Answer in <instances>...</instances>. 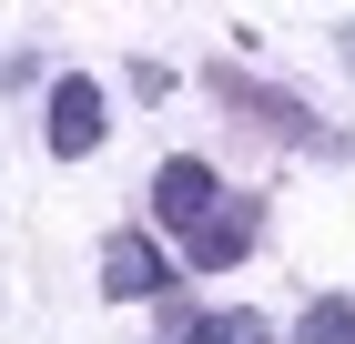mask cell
Masks as SVG:
<instances>
[{
  "instance_id": "obj_5",
  "label": "cell",
  "mask_w": 355,
  "mask_h": 344,
  "mask_svg": "<svg viewBox=\"0 0 355 344\" xmlns=\"http://www.w3.org/2000/svg\"><path fill=\"white\" fill-rule=\"evenodd\" d=\"M163 284H173V264H163L142 233H112V243H102V293H163Z\"/></svg>"
},
{
  "instance_id": "obj_3",
  "label": "cell",
  "mask_w": 355,
  "mask_h": 344,
  "mask_svg": "<svg viewBox=\"0 0 355 344\" xmlns=\"http://www.w3.org/2000/svg\"><path fill=\"white\" fill-rule=\"evenodd\" d=\"M254 223H264V203H244V192H223V212L203 223V233H183V253H193L203 273H223V264H244V253H254Z\"/></svg>"
},
{
  "instance_id": "obj_1",
  "label": "cell",
  "mask_w": 355,
  "mask_h": 344,
  "mask_svg": "<svg viewBox=\"0 0 355 344\" xmlns=\"http://www.w3.org/2000/svg\"><path fill=\"white\" fill-rule=\"evenodd\" d=\"M203 91H214V102H234V111H244V122H264L274 142H315V111H304L295 91H274V81L234 71V61H214V71H203Z\"/></svg>"
},
{
  "instance_id": "obj_7",
  "label": "cell",
  "mask_w": 355,
  "mask_h": 344,
  "mask_svg": "<svg viewBox=\"0 0 355 344\" xmlns=\"http://www.w3.org/2000/svg\"><path fill=\"white\" fill-rule=\"evenodd\" d=\"M295 344H355V304H304Z\"/></svg>"
},
{
  "instance_id": "obj_6",
  "label": "cell",
  "mask_w": 355,
  "mask_h": 344,
  "mask_svg": "<svg viewBox=\"0 0 355 344\" xmlns=\"http://www.w3.org/2000/svg\"><path fill=\"white\" fill-rule=\"evenodd\" d=\"M173 334L183 344H274L254 314H193V304H173Z\"/></svg>"
},
{
  "instance_id": "obj_2",
  "label": "cell",
  "mask_w": 355,
  "mask_h": 344,
  "mask_svg": "<svg viewBox=\"0 0 355 344\" xmlns=\"http://www.w3.org/2000/svg\"><path fill=\"white\" fill-rule=\"evenodd\" d=\"M153 212H163V223H183V233H203V223L223 212L214 162H163V183H153Z\"/></svg>"
},
{
  "instance_id": "obj_8",
  "label": "cell",
  "mask_w": 355,
  "mask_h": 344,
  "mask_svg": "<svg viewBox=\"0 0 355 344\" xmlns=\"http://www.w3.org/2000/svg\"><path fill=\"white\" fill-rule=\"evenodd\" d=\"M0 81H10V61H0Z\"/></svg>"
},
{
  "instance_id": "obj_4",
  "label": "cell",
  "mask_w": 355,
  "mask_h": 344,
  "mask_svg": "<svg viewBox=\"0 0 355 344\" xmlns=\"http://www.w3.org/2000/svg\"><path fill=\"white\" fill-rule=\"evenodd\" d=\"M92 142H102V91H92L82 71H61V81H51V152L82 162Z\"/></svg>"
}]
</instances>
